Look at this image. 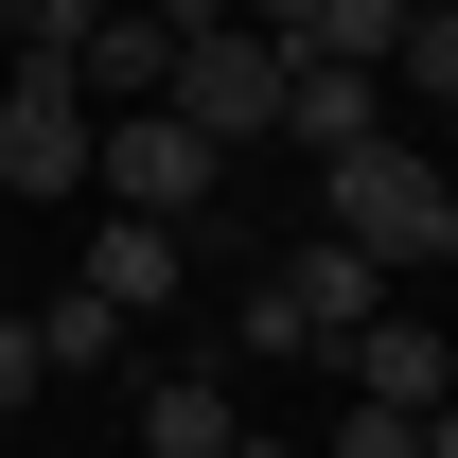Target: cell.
I'll list each match as a JSON object with an SVG mask.
<instances>
[{"mask_svg":"<svg viewBox=\"0 0 458 458\" xmlns=\"http://www.w3.org/2000/svg\"><path fill=\"white\" fill-rule=\"evenodd\" d=\"M318 229H335V247H370V265H441L458 159H423V141H352V159H318Z\"/></svg>","mask_w":458,"mask_h":458,"instance_id":"6da1fadb","label":"cell"},{"mask_svg":"<svg viewBox=\"0 0 458 458\" xmlns=\"http://www.w3.org/2000/svg\"><path fill=\"white\" fill-rule=\"evenodd\" d=\"M283 89H300V54L229 18V36H176V89H159V106L194 123V141H283Z\"/></svg>","mask_w":458,"mask_h":458,"instance_id":"7a4b0ae2","label":"cell"},{"mask_svg":"<svg viewBox=\"0 0 458 458\" xmlns=\"http://www.w3.org/2000/svg\"><path fill=\"white\" fill-rule=\"evenodd\" d=\"M89 141H106V106L54 54H18V89H0V194H89Z\"/></svg>","mask_w":458,"mask_h":458,"instance_id":"3957f363","label":"cell"},{"mask_svg":"<svg viewBox=\"0 0 458 458\" xmlns=\"http://www.w3.org/2000/svg\"><path fill=\"white\" fill-rule=\"evenodd\" d=\"M212 176H229V141H194L176 106H106V141H89V194L106 212H194Z\"/></svg>","mask_w":458,"mask_h":458,"instance_id":"277c9868","label":"cell"},{"mask_svg":"<svg viewBox=\"0 0 458 458\" xmlns=\"http://www.w3.org/2000/svg\"><path fill=\"white\" fill-rule=\"evenodd\" d=\"M335 388L423 423V405H458V335H441V318H370V335H335Z\"/></svg>","mask_w":458,"mask_h":458,"instance_id":"5b68a950","label":"cell"},{"mask_svg":"<svg viewBox=\"0 0 458 458\" xmlns=\"http://www.w3.org/2000/svg\"><path fill=\"white\" fill-rule=\"evenodd\" d=\"M71 89H89V106H159V89H176V18H159V0H106L89 54H71Z\"/></svg>","mask_w":458,"mask_h":458,"instance_id":"8992f818","label":"cell"},{"mask_svg":"<svg viewBox=\"0 0 458 458\" xmlns=\"http://www.w3.org/2000/svg\"><path fill=\"white\" fill-rule=\"evenodd\" d=\"M283 141H300V159H352V141H388V71L300 54V89H283Z\"/></svg>","mask_w":458,"mask_h":458,"instance_id":"52a82bcc","label":"cell"},{"mask_svg":"<svg viewBox=\"0 0 458 458\" xmlns=\"http://www.w3.org/2000/svg\"><path fill=\"white\" fill-rule=\"evenodd\" d=\"M176 283H194V247H176V212H106V229H89V300H123V318H159Z\"/></svg>","mask_w":458,"mask_h":458,"instance_id":"ba28073f","label":"cell"},{"mask_svg":"<svg viewBox=\"0 0 458 458\" xmlns=\"http://www.w3.org/2000/svg\"><path fill=\"white\" fill-rule=\"evenodd\" d=\"M283 283H300V318H318V352L388 318V265H370V247H335V229H300V247H283Z\"/></svg>","mask_w":458,"mask_h":458,"instance_id":"9c48e42d","label":"cell"},{"mask_svg":"<svg viewBox=\"0 0 458 458\" xmlns=\"http://www.w3.org/2000/svg\"><path fill=\"white\" fill-rule=\"evenodd\" d=\"M229 441H247L229 370H159V388H141V458H229Z\"/></svg>","mask_w":458,"mask_h":458,"instance_id":"30bf717a","label":"cell"},{"mask_svg":"<svg viewBox=\"0 0 458 458\" xmlns=\"http://www.w3.org/2000/svg\"><path fill=\"white\" fill-rule=\"evenodd\" d=\"M229 335H247V352H265V370H300V352H318V318H300V283H283V265H265V283H247V300H229Z\"/></svg>","mask_w":458,"mask_h":458,"instance_id":"8fae6325","label":"cell"},{"mask_svg":"<svg viewBox=\"0 0 458 458\" xmlns=\"http://www.w3.org/2000/svg\"><path fill=\"white\" fill-rule=\"evenodd\" d=\"M36 352H54V370H106V352H123V300H89V283H71L54 318H36Z\"/></svg>","mask_w":458,"mask_h":458,"instance_id":"7c38bea8","label":"cell"},{"mask_svg":"<svg viewBox=\"0 0 458 458\" xmlns=\"http://www.w3.org/2000/svg\"><path fill=\"white\" fill-rule=\"evenodd\" d=\"M405 18H423V0H335V18H318V54H352V71H388V54H405Z\"/></svg>","mask_w":458,"mask_h":458,"instance_id":"4fadbf2b","label":"cell"},{"mask_svg":"<svg viewBox=\"0 0 458 458\" xmlns=\"http://www.w3.org/2000/svg\"><path fill=\"white\" fill-rule=\"evenodd\" d=\"M89 18H106V0H0V36H18V54H54V71L89 54Z\"/></svg>","mask_w":458,"mask_h":458,"instance_id":"5bb4252c","label":"cell"},{"mask_svg":"<svg viewBox=\"0 0 458 458\" xmlns=\"http://www.w3.org/2000/svg\"><path fill=\"white\" fill-rule=\"evenodd\" d=\"M388 89H423V106H458V18H405V54H388Z\"/></svg>","mask_w":458,"mask_h":458,"instance_id":"9a60e30c","label":"cell"},{"mask_svg":"<svg viewBox=\"0 0 458 458\" xmlns=\"http://www.w3.org/2000/svg\"><path fill=\"white\" fill-rule=\"evenodd\" d=\"M335 458H423V423H405V405H352V388H335Z\"/></svg>","mask_w":458,"mask_h":458,"instance_id":"2e32d148","label":"cell"},{"mask_svg":"<svg viewBox=\"0 0 458 458\" xmlns=\"http://www.w3.org/2000/svg\"><path fill=\"white\" fill-rule=\"evenodd\" d=\"M36 388H54V352H36V318H0V423H18Z\"/></svg>","mask_w":458,"mask_h":458,"instance_id":"e0dca14e","label":"cell"},{"mask_svg":"<svg viewBox=\"0 0 458 458\" xmlns=\"http://www.w3.org/2000/svg\"><path fill=\"white\" fill-rule=\"evenodd\" d=\"M318 18L335 0H247V36H283V54H318Z\"/></svg>","mask_w":458,"mask_h":458,"instance_id":"ac0fdd59","label":"cell"},{"mask_svg":"<svg viewBox=\"0 0 458 458\" xmlns=\"http://www.w3.org/2000/svg\"><path fill=\"white\" fill-rule=\"evenodd\" d=\"M159 18H176V36H229V18H247V0H159Z\"/></svg>","mask_w":458,"mask_h":458,"instance_id":"d6986e66","label":"cell"},{"mask_svg":"<svg viewBox=\"0 0 458 458\" xmlns=\"http://www.w3.org/2000/svg\"><path fill=\"white\" fill-rule=\"evenodd\" d=\"M423 458H458V405H423Z\"/></svg>","mask_w":458,"mask_h":458,"instance_id":"ffe728a7","label":"cell"},{"mask_svg":"<svg viewBox=\"0 0 458 458\" xmlns=\"http://www.w3.org/2000/svg\"><path fill=\"white\" fill-rule=\"evenodd\" d=\"M229 458H300V441H229Z\"/></svg>","mask_w":458,"mask_h":458,"instance_id":"44dd1931","label":"cell"},{"mask_svg":"<svg viewBox=\"0 0 458 458\" xmlns=\"http://www.w3.org/2000/svg\"><path fill=\"white\" fill-rule=\"evenodd\" d=\"M423 18H458V0H423Z\"/></svg>","mask_w":458,"mask_h":458,"instance_id":"7402d4cb","label":"cell"},{"mask_svg":"<svg viewBox=\"0 0 458 458\" xmlns=\"http://www.w3.org/2000/svg\"><path fill=\"white\" fill-rule=\"evenodd\" d=\"M441 265H458V229H441Z\"/></svg>","mask_w":458,"mask_h":458,"instance_id":"603a6c76","label":"cell"},{"mask_svg":"<svg viewBox=\"0 0 458 458\" xmlns=\"http://www.w3.org/2000/svg\"><path fill=\"white\" fill-rule=\"evenodd\" d=\"M441 123H458V106H441Z\"/></svg>","mask_w":458,"mask_h":458,"instance_id":"cb8c5ba5","label":"cell"}]
</instances>
